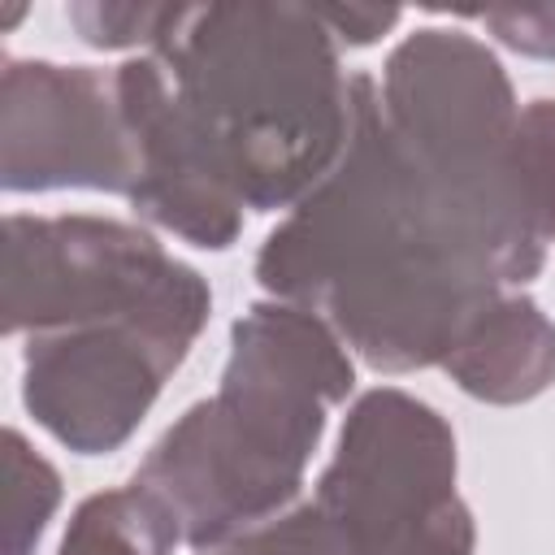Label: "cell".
<instances>
[{
    "label": "cell",
    "mask_w": 555,
    "mask_h": 555,
    "mask_svg": "<svg viewBox=\"0 0 555 555\" xmlns=\"http://www.w3.org/2000/svg\"><path fill=\"white\" fill-rule=\"evenodd\" d=\"M173 546H182L178 525L143 486L130 481L126 490L95 494L74 512L61 555H169Z\"/></svg>",
    "instance_id": "10"
},
{
    "label": "cell",
    "mask_w": 555,
    "mask_h": 555,
    "mask_svg": "<svg viewBox=\"0 0 555 555\" xmlns=\"http://www.w3.org/2000/svg\"><path fill=\"white\" fill-rule=\"evenodd\" d=\"M208 555H299L295 520H291V512H282L278 520H269V525H260V529H251L243 538H230Z\"/></svg>",
    "instance_id": "14"
},
{
    "label": "cell",
    "mask_w": 555,
    "mask_h": 555,
    "mask_svg": "<svg viewBox=\"0 0 555 555\" xmlns=\"http://www.w3.org/2000/svg\"><path fill=\"white\" fill-rule=\"evenodd\" d=\"M139 156L117 82L87 65H4V186H95L130 195Z\"/></svg>",
    "instance_id": "7"
},
{
    "label": "cell",
    "mask_w": 555,
    "mask_h": 555,
    "mask_svg": "<svg viewBox=\"0 0 555 555\" xmlns=\"http://www.w3.org/2000/svg\"><path fill=\"white\" fill-rule=\"evenodd\" d=\"M208 304L35 334L26 347V408L82 455L113 451L143 421L182 364Z\"/></svg>",
    "instance_id": "6"
},
{
    "label": "cell",
    "mask_w": 555,
    "mask_h": 555,
    "mask_svg": "<svg viewBox=\"0 0 555 555\" xmlns=\"http://www.w3.org/2000/svg\"><path fill=\"white\" fill-rule=\"evenodd\" d=\"M317 13L330 26V35H343L351 43H369L386 26L399 22V9H343V4H334V9H317Z\"/></svg>",
    "instance_id": "15"
},
{
    "label": "cell",
    "mask_w": 555,
    "mask_h": 555,
    "mask_svg": "<svg viewBox=\"0 0 555 555\" xmlns=\"http://www.w3.org/2000/svg\"><path fill=\"white\" fill-rule=\"evenodd\" d=\"M256 278L369 364H442L503 295L473 230L395 147L373 78H351V130L334 169L264 238Z\"/></svg>",
    "instance_id": "1"
},
{
    "label": "cell",
    "mask_w": 555,
    "mask_h": 555,
    "mask_svg": "<svg viewBox=\"0 0 555 555\" xmlns=\"http://www.w3.org/2000/svg\"><path fill=\"white\" fill-rule=\"evenodd\" d=\"M113 82L139 156V178L130 191L134 208L191 238L195 247H230L243 221V204L225 191L182 126L156 56L126 61Z\"/></svg>",
    "instance_id": "8"
},
{
    "label": "cell",
    "mask_w": 555,
    "mask_h": 555,
    "mask_svg": "<svg viewBox=\"0 0 555 555\" xmlns=\"http://www.w3.org/2000/svg\"><path fill=\"white\" fill-rule=\"evenodd\" d=\"M486 26H494L512 48L520 52H538V56H555V9H499V13H481Z\"/></svg>",
    "instance_id": "13"
},
{
    "label": "cell",
    "mask_w": 555,
    "mask_h": 555,
    "mask_svg": "<svg viewBox=\"0 0 555 555\" xmlns=\"http://www.w3.org/2000/svg\"><path fill=\"white\" fill-rule=\"evenodd\" d=\"M208 304L195 269L147 230L104 217H9L4 225V330H78L165 308Z\"/></svg>",
    "instance_id": "5"
},
{
    "label": "cell",
    "mask_w": 555,
    "mask_h": 555,
    "mask_svg": "<svg viewBox=\"0 0 555 555\" xmlns=\"http://www.w3.org/2000/svg\"><path fill=\"white\" fill-rule=\"evenodd\" d=\"M442 369L477 399H529L555 377V325L538 312L533 299L499 295L442 360Z\"/></svg>",
    "instance_id": "9"
},
{
    "label": "cell",
    "mask_w": 555,
    "mask_h": 555,
    "mask_svg": "<svg viewBox=\"0 0 555 555\" xmlns=\"http://www.w3.org/2000/svg\"><path fill=\"white\" fill-rule=\"evenodd\" d=\"M291 520L299 555H473L455 438L403 390H369L351 408L312 503Z\"/></svg>",
    "instance_id": "4"
},
{
    "label": "cell",
    "mask_w": 555,
    "mask_h": 555,
    "mask_svg": "<svg viewBox=\"0 0 555 555\" xmlns=\"http://www.w3.org/2000/svg\"><path fill=\"white\" fill-rule=\"evenodd\" d=\"M178 4H74L69 17L82 30V39L100 48H126V43H160L169 30Z\"/></svg>",
    "instance_id": "12"
},
{
    "label": "cell",
    "mask_w": 555,
    "mask_h": 555,
    "mask_svg": "<svg viewBox=\"0 0 555 555\" xmlns=\"http://www.w3.org/2000/svg\"><path fill=\"white\" fill-rule=\"evenodd\" d=\"M351 360L338 334L295 304H256L234 325L221 390L195 403L139 464L143 486L186 546H221L282 516L347 399Z\"/></svg>",
    "instance_id": "3"
},
{
    "label": "cell",
    "mask_w": 555,
    "mask_h": 555,
    "mask_svg": "<svg viewBox=\"0 0 555 555\" xmlns=\"http://www.w3.org/2000/svg\"><path fill=\"white\" fill-rule=\"evenodd\" d=\"M4 481H9V555H26V546L43 533L61 499V481L48 460H39L22 434H4Z\"/></svg>",
    "instance_id": "11"
},
{
    "label": "cell",
    "mask_w": 555,
    "mask_h": 555,
    "mask_svg": "<svg viewBox=\"0 0 555 555\" xmlns=\"http://www.w3.org/2000/svg\"><path fill=\"white\" fill-rule=\"evenodd\" d=\"M173 108L225 191L256 212L304 199L351 130V78L308 4H204L152 48Z\"/></svg>",
    "instance_id": "2"
}]
</instances>
